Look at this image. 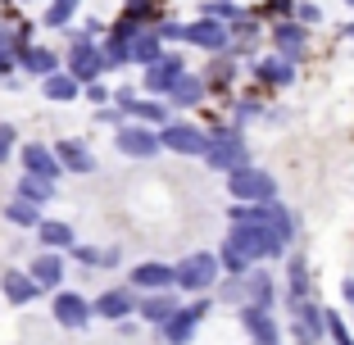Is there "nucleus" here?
<instances>
[{"instance_id":"34","label":"nucleus","mask_w":354,"mask_h":345,"mask_svg":"<svg viewBox=\"0 0 354 345\" xmlns=\"http://www.w3.org/2000/svg\"><path fill=\"white\" fill-rule=\"evenodd\" d=\"M73 10H77V0H55L50 14H46V28H64V23L73 19Z\"/></svg>"},{"instance_id":"1","label":"nucleus","mask_w":354,"mask_h":345,"mask_svg":"<svg viewBox=\"0 0 354 345\" xmlns=\"http://www.w3.org/2000/svg\"><path fill=\"white\" fill-rule=\"evenodd\" d=\"M227 241H232V245H236V250L245 254L250 263H259V259H281V254H286V241H281L272 227H263V223H232Z\"/></svg>"},{"instance_id":"7","label":"nucleus","mask_w":354,"mask_h":345,"mask_svg":"<svg viewBox=\"0 0 354 345\" xmlns=\"http://www.w3.org/2000/svg\"><path fill=\"white\" fill-rule=\"evenodd\" d=\"M182 41H191V46H200V50H227L232 46V28L223 19H196V23H187V37Z\"/></svg>"},{"instance_id":"33","label":"nucleus","mask_w":354,"mask_h":345,"mask_svg":"<svg viewBox=\"0 0 354 345\" xmlns=\"http://www.w3.org/2000/svg\"><path fill=\"white\" fill-rule=\"evenodd\" d=\"M232 77H236V64H232L227 59V55H218V59H214V64H209V73H205V82H232Z\"/></svg>"},{"instance_id":"41","label":"nucleus","mask_w":354,"mask_h":345,"mask_svg":"<svg viewBox=\"0 0 354 345\" xmlns=\"http://www.w3.org/2000/svg\"><path fill=\"white\" fill-rule=\"evenodd\" d=\"M345 300L354 304V277H350V282H345Z\"/></svg>"},{"instance_id":"25","label":"nucleus","mask_w":354,"mask_h":345,"mask_svg":"<svg viewBox=\"0 0 354 345\" xmlns=\"http://www.w3.org/2000/svg\"><path fill=\"white\" fill-rule=\"evenodd\" d=\"M168 100H173L177 109H196L200 100H205V77H191V73H182V77H177V86L168 91Z\"/></svg>"},{"instance_id":"28","label":"nucleus","mask_w":354,"mask_h":345,"mask_svg":"<svg viewBox=\"0 0 354 345\" xmlns=\"http://www.w3.org/2000/svg\"><path fill=\"white\" fill-rule=\"evenodd\" d=\"M173 314H177V300L168 291H155V295L141 300V318H146V323H168Z\"/></svg>"},{"instance_id":"16","label":"nucleus","mask_w":354,"mask_h":345,"mask_svg":"<svg viewBox=\"0 0 354 345\" xmlns=\"http://www.w3.org/2000/svg\"><path fill=\"white\" fill-rule=\"evenodd\" d=\"M55 318H59L64 327H86V318H91V304H86L77 291H59V295H55Z\"/></svg>"},{"instance_id":"36","label":"nucleus","mask_w":354,"mask_h":345,"mask_svg":"<svg viewBox=\"0 0 354 345\" xmlns=\"http://www.w3.org/2000/svg\"><path fill=\"white\" fill-rule=\"evenodd\" d=\"M232 118H236V127H241V123H250V118H259V105H254V100H241V105L232 109Z\"/></svg>"},{"instance_id":"19","label":"nucleus","mask_w":354,"mask_h":345,"mask_svg":"<svg viewBox=\"0 0 354 345\" xmlns=\"http://www.w3.org/2000/svg\"><path fill=\"white\" fill-rule=\"evenodd\" d=\"M250 73L259 77L263 86H291V82H295V68H291V59H281V55H268V59L250 64Z\"/></svg>"},{"instance_id":"31","label":"nucleus","mask_w":354,"mask_h":345,"mask_svg":"<svg viewBox=\"0 0 354 345\" xmlns=\"http://www.w3.org/2000/svg\"><path fill=\"white\" fill-rule=\"evenodd\" d=\"M73 254L91 268H114L118 263V245H73Z\"/></svg>"},{"instance_id":"40","label":"nucleus","mask_w":354,"mask_h":345,"mask_svg":"<svg viewBox=\"0 0 354 345\" xmlns=\"http://www.w3.org/2000/svg\"><path fill=\"white\" fill-rule=\"evenodd\" d=\"M86 95H91V100H95V105H100V109H104V100H109V91H104V86H95V82L86 86Z\"/></svg>"},{"instance_id":"20","label":"nucleus","mask_w":354,"mask_h":345,"mask_svg":"<svg viewBox=\"0 0 354 345\" xmlns=\"http://www.w3.org/2000/svg\"><path fill=\"white\" fill-rule=\"evenodd\" d=\"M136 309V291H127V286H109V291L95 300V314L100 318H127Z\"/></svg>"},{"instance_id":"22","label":"nucleus","mask_w":354,"mask_h":345,"mask_svg":"<svg viewBox=\"0 0 354 345\" xmlns=\"http://www.w3.org/2000/svg\"><path fill=\"white\" fill-rule=\"evenodd\" d=\"M37 241H41L46 250H73V245H77L73 227H68V223H59V218H41V227H37Z\"/></svg>"},{"instance_id":"3","label":"nucleus","mask_w":354,"mask_h":345,"mask_svg":"<svg viewBox=\"0 0 354 345\" xmlns=\"http://www.w3.org/2000/svg\"><path fill=\"white\" fill-rule=\"evenodd\" d=\"M218 254L214 250H196V254H187V259H177V268H173V277H177V286L182 291H191V295H200V291H209V286L218 282Z\"/></svg>"},{"instance_id":"8","label":"nucleus","mask_w":354,"mask_h":345,"mask_svg":"<svg viewBox=\"0 0 354 345\" xmlns=\"http://www.w3.org/2000/svg\"><path fill=\"white\" fill-rule=\"evenodd\" d=\"M187 73V64H182V55H173V50H164L155 64L146 68V91H155V95H168L177 86V77Z\"/></svg>"},{"instance_id":"26","label":"nucleus","mask_w":354,"mask_h":345,"mask_svg":"<svg viewBox=\"0 0 354 345\" xmlns=\"http://www.w3.org/2000/svg\"><path fill=\"white\" fill-rule=\"evenodd\" d=\"M286 300H291V304L309 300V268H304L300 254H291V259H286Z\"/></svg>"},{"instance_id":"24","label":"nucleus","mask_w":354,"mask_h":345,"mask_svg":"<svg viewBox=\"0 0 354 345\" xmlns=\"http://www.w3.org/2000/svg\"><path fill=\"white\" fill-rule=\"evenodd\" d=\"M82 95V82H77L68 68H59V73L46 77V100H55V105H68V100H77Z\"/></svg>"},{"instance_id":"9","label":"nucleus","mask_w":354,"mask_h":345,"mask_svg":"<svg viewBox=\"0 0 354 345\" xmlns=\"http://www.w3.org/2000/svg\"><path fill=\"white\" fill-rule=\"evenodd\" d=\"M68 73L77 82H95L104 73V59H100V46L91 41H68Z\"/></svg>"},{"instance_id":"12","label":"nucleus","mask_w":354,"mask_h":345,"mask_svg":"<svg viewBox=\"0 0 354 345\" xmlns=\"http://www.w3.org/2000/svg\"><path fill=\"white\" fill-rule=\"evenodd\" d=\"M132 286H136V291H150V295L177 286L173 263H136V268H132Z\"/></svg>"},{"instance_id":"10","label":"nucleus","mask_w":354,"mask_h":345,"mask_svg":"<svg viewBox=\"0 0 354 345\" xmlns=\"http://www.w3.org/2000/svg\"><path fill=\"white\" fill-rule=\"evenodd\" d=\"M272 46H277V55L281 59H300L304 55V46H309V32L300 28V23H291V19H281L277 28H272Z\"/></svg>"},{"instance_id":"18","label":"nucleus","mask_w":354,"mask_h":345,"mask_svg":"<svg viewBox=\"0 0 354 345\" xmlns=\"http://www.w3.org/2000/svg\"><path fill=\"white\" fill-rule=\"evenodd\" d=\"M28 277H32L37 286H50V291H55V286L64 282V259H59L55 250H46V254H32V263H28Z\"/></svg>"},{"instance_id":"29","label":"nucleus","mask_w":354,"mask_h":345,"mask_svg":"<svg viewBox=\"0 0 354 345\" xmlns=\"http://www.w3.org/2000/svg\"><path fill=\"white\" fill-rule=\"evenodd\" d=\"M5 218L14 223V227H41V205H32V200H10L5 205Z\"/></svg>"},{"instance_id":"43","label":"nucleus","mask_w":354,"mask_h":345,"mask_svg":"<svg viewBox=\"0 0 354 345\" xmlns=\"http://www.w3.org/2000/svg\"><path fill=\"white\" fill-rule=\"evenodd\" d=\"M345 5H354V0H345Z\"/></svg>"},{"instance_id":"42","label":"nucleus","mask_w":354,"mask_h":345,"mask_svg":"<svg viewBox=\"0 0 354 345\" xmlns=\"http://www.w3.org/2000/svg\"><path fill=\"white\" fill-rule=\"evenodd\" d=\"M345 37H354V23H350V28H345Z\"/></svg>"},{"instance_id":"11","label":"nucleus","mask_w":354,"mask_h":345,"mask_svg":"<svg viewBox=\"0 0 354 345\" xmlns=\"http://www.w3.org/2000/svg\"><path fill=\"white\" fill-rule=\"evenodd\" d=\"M55 159H59V168H68V173H77V178L95 173V155L82 146V141H73V136H64L59 146H55Z\"/></svg>"},{"instance_id":"39","label":"nucleus","mask_w":354,"mask_h":345,"mask_svg":"<svg viewBox=\"0 0 354 345\" xmlns=\"http://www.w3.org/2000/svg\"><path fill=\"white\" fill-rule=\"evenodd\" d=\"M323 14H318V5H300V23H318Z\"/></svg>"},{"instance_id":"23","label":"nucleus","mask_w":354,"mask_h":345,"mask_svg":"<svg viewBox=\"0 0 354 345\" xmlns=\"http://www.w3.org/2000/svg\"><path fill=\"white\" fill-rule=\"evenodd\" d=\"M159 55H164V37H159V28H141L132 37V64H155Z\"/></svg>"},{"instance_id":"17","label":"nucleus","mask_w":354,"mask_h":345,"mask_svg":"<svg viewBox=\"0 0 354 345\" xmlns=\"http://www.w3.org/2000/svg\"><path fill=\"white\" fill-rule=\"evenodd\" d=\"M205 309H209L205 300H200V304H191V309H177V314H173V318H168V323H164V336H168V341H173V345H187Z\"/></svg>"},{"instance_id":"14","label":"nucleus","mask_w":354,"mask_h":345,"mask_svg":"<svg viewBox=\"0 0 354 345\" xmlns=\"http://www.w3.org/2000/svg\"><path fill=\"white\" fill-rule=\"evenodd\" d=\"M19 64H23V73H32V77H50V73H59V55L55 50H46V46H23L19 50Z\"/></svg>"},{"instance_id":"21","label":"nucleus","mask_w":354,"mask_h":345,"mask_svg":"<svg viewBox=\"0 0 354 345\" xmlns=\"http://www.w3.org/2000/svg\"><path fill=\"white\" fill-rule=\"evenodd\" d=\"M241 282H245V300H250L254 309H268V304H272V295H277V286H272V272H268V268L245 272Z\"/></svg>"},{"instance_id":"4","label":"nucleus","mask_w":354,"mask_h":345,"mask_svg":"<svg viewBox=\"0 0 354 345\" xmlns=\"http://www.w3.org/2000/svg\"><path fill=\"white\" fill-rule=\"evenodd\" d=\"M227 191L241 205H263V200L277 196V182H272V173L245 164V168H236V173H227Z\"/></svg>"},{"instance_id":"15","label":"nucleus","mask_w":354,"mask_h":345,"mask_svg":"<svg viewBox=\"0 0 354 345\" xmlns=\"http://www.w3.org/2000/svg\"><path fill=\"white\" fill-rule=\"evenodd\" d=\"M23 164H28V173H37V178H50V182L64 173L59 159H55V150L41 146V141H28V146H23Z\"/></svg>"},{"instance_id":"37","label":"nucleus","mask_w":354,"mask_h":345,"mask_svg":"<svg viewBox=\"0 0 354 345\" xmlns=\"http://www.w3.org/2000/svg\"><path fill=\"white\" fill-rule=\"evenodd\" d=\"M327 332L336 336V345H354V341H350V332H345V323H341L336 314H327Z\"/></svg>"},{"instance_id":"27","label":"nucleus","mask_w":354,"mask_h":345,"mask_svg":"<svg viewBox=\"0 0 354 345\" xmlns=\"http://www.w3.org/2000/svg\"><path fill=\"white\" fill-rule=\"evenodd\" d=\"M0 291H5V300H10V304H28L41 286L32 282L28 272H5V277H0Z\"/></svg>"},{"instance_id":"35","label":"nucleus","mask_w":354,"mask_h":345,"mask_svg":"<svg viewBox=\"0 0 354 345\" xmlns=\"http://www.w3.org/2000/svg\"><path fill=\"white\" fill-rule=\"evenodd\" d=\"M205 19H241V10L232 5V0H205Z\"/></svg>"},{"instance_id":"5","label":"nucleus","mask_w":354,"mask_h":345,"mask_svg":"<svg viewBox=\"0 0 354 345\" xmlns=\"http://www.w3.org/2000/svg\"><path fill=\"white\" fill-rule=\"evenodd\" d=\"M114 141H118V150H123V155H132V159H155L159 150H164L159 132H155V127H146V123H123Z\"/></svg>"},{"instance_id":"30","label":"nucleus","mask_w":354,"mask_h":345,"mask_svg":"<svg viewBox=\"0 0 354 345\" xmlns=\"http://www.w3.org/2000/svg\"><path fill=\"white\" fill-rule=\"evenodd\" d=\"M19 196L32 200V205H46V200H55V182L37 178V173H23V178H19Z\"/></svg>"},{"instance_id":"2","label":"nucleus","mask_w":354,"mask_h":345,"mask_svg":"<svg viewBox=\"0 0 354 345\" xmlns=\"http://www.w3.org/2000/svg\"><path fill=\"white\" fill-rule=\"evenodd\" d=\"M205 164L214 173H236V168L250 164V146H245V132L241 127H223V132L209 136V150H205Z\"/></svg>"},{"instance_id":"6","label":"nucleus","mask_w":354,"mask_h":345,"mask_svg":"<svg viewBox=\"0 0 354 345\" xmlns=\"http://www.w3.org/2000/svg\"><path fill=\"white\" fill-rule=\"evenodd\" d=\"M159 141H164V150H173V155H205L209 150V132H200L196 123H164Z\"/></svg>"},{"instance_id":"38","label":"nucleus","mask_w":354,"mask_h":345,"mask_svg":"<svg viewBox=\"0 0 354 345\" xmlns=\"http://www.w3.org/2000/svg\"><path fill=\"white\" fill-rule=\"evenodd\" d=\"M10 150H14V127H10V123H0V164L10 159Z\"/></svg>"},{"instance_id":"32","label":"nucleus","mask_w":354,"mask_h":345,"mask_svg":"<svg viewBox=\"0 0 354 345\" xmlns=\"http://www.w3.org/2000/svg\"><path fill=\"white\" fill-rule=\"evenodd\" d=\"M218 268H227V272H236V277H245V268H250V259L232 245V241H223V250H218Z\"/></svg>"},{"instance_id":"13","label":"nucleus","mask_w":354,"mask_h":345,"mask_svg":"<svg viewBox=\"0 0 354 345\" xmlns=\"http://www.w3.org/2000/svg\"><path fill=\"white\" fill-rule=\"evenodd\" d=\"M241 327L254 336V345H277V323L268 318V309H254V304H241Z\"/></svg>"}]
</instances>
